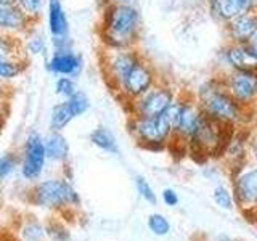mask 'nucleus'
Returning a JSON list of instances; mask_svg holds the SVG:
<instances>
[{"instance_id":"obj_15","label":"nucleus","mask_w":257,"mask_h":241,"mask_svg":"<svg viewBox=\"0 0 257 241\" xmlns=\"http://www.w3.org/2000/svg\"><path fill=\"white\" fill-rule=\"evenodd\" d=\"M47 10H48V29H50L52 39L68 37L69 23L66 13H64L61 0H47Z\"/></svg>"},{"instance_id":"obj_12","label":"nucleus","mask_w":257,"mask_h":241,"mask_svg":"<svg viewBox=\"0 0 257 241\" xmlns=\"http://www.w3.org/2000/svg\"><path fill=\"white\" fill-rule=\"evenodd\" d=\"M225 61L230 64L231 69L243 71H257V53L249 44H235L230 42L225 47Z\"/></svg>"},{"instance_id":"obj_34","label":"nucleus","mask_w":257,"mask_h":241,"mask_svg":"<svg viewBox=\"0 0 257 241\" xmlns=\"http://www.w3.org/2000/svg\"><path fill=\"white\" fill-rule=\"evenodd\" d=\"M247 44H249V45H251V47H252V50H254V52L257 53V32H255V34L252 36V39H251V40H249V42H247Z\"/></svg>"},{"instance_id":"obj_29","label":"nucleus","mask_w":257,"mask_h":241,"mask_svg":"<svg viewBox=\"0 0 257 241\" xmlns=\"http://www.w3.org/2000/svg\"><path fill=\"white\" fill-rule=\"evenodd\" d=\"M214 201L220 207H225V209H230L233 207V199H231V195L230 191L225 188V187H217L215 191H214Z\"/></svg>"},{"instance_id":"obj_31","label":"nucleus","mask_w":257,"mask_h":241,"mask_svg":"<svg viewBox=\"0 0 257 241\" xmlns=\"http://www.w3.org/2000/svg\"><path fill=\"white\" fill-rule=\"evenodd\" d=\"M163 198H164V203L167 204V206H175L177 203H179V198H177V195H175V191L174 190H164V193H163Z\"/></svg>"},{"instance_id":"obj_30","label":"nucleus","mask_w":257,"mask_h":241,"mask_svg":"<svg viewBox=\"0 0 257 241\" xmlns=\"http://www.w3.org/2000/svg\"><path fill=\"white\" fill-rule=\"evenodd\" d=\"M42 235H44V231L39 225H29L28 230L24 231V236H26L28 241H39Z\"/></svg>"},{"instance_id":"obj_16","label":"nucleus","mask_w":257,"mask_h":241,"mask_svg":"<svg viewBox=\"0 0 257 241\" xmlns=\"http://www.w3.org/2000/svg\"><path fill=\"white\" fill-rule=\"evenodd\" d=\"M236 198L243 204L257 203V167L238 177L235 183Z\"/></svg>"},{"instance_id":"obj_3","label":"nucleus","mask_w":257,"mask_h":241,"mask_svg":"<svg viewBox=\"0 0 257 241\" xmlns=\"http://www.w3.org/2000/svg\"><path fill=\"white\" fill-rule=\"evenodd\" d=\"M143 56L131 48H106L101 55V71L106 84L111 90H117V87L124 80V77L131 72V69L139 63Z\"/></svg>"},{"instance_id":"obj_33","label":"nucleus","mask_w":257,"mask_h":241,"mask_svg":"<svg viewBox=\"0 0 257 241\" xmlns=\"http://www.w3.org/2000/svg\"><path fill=\"white\" fill-rule=\"evenodd\" d=\"M12 88L10 84H5V82H0V100H8V96H10V93H8V90Z\"/></svg>"},{"instance_id":"obj_9","label":"nucleus","mask_w":257,"mask_h":241,"mask_svg":"<svg viewBox=\"0 0 257 241\" xmlns=\"http://www.w3.org/2000/svg\"><path fill=\"white\" fill-rule=\"evenodd\" d=\"M39 24H36L18 5H0V32L24 37Z\"/></svg>"},{"instance_id":"obj_2","label":"nucleus","mask_w":257,"mask_h":241,"mask_svg":"<svg viewBox=\"0 0 257 241\" xmlns=\"http://www.w3.org/2000/svg\"><path fill=\"white\" fill-rule=\"evenodd\" d=\"M196 101L207 116L228 124L239 120L244 111V106L230 95L222 77H214L201 85Z\"/></svg>"},{"instance_id":"obj_19","label":"nucleus","mask_w":257,"mask_h":241,"mask_svg":"<svg viewBox=\"0 0 257 241\" xmlns=\"http://www.w3.org/2000/svg\"><path fill=\"white\" fill-rule=\"evenodd\" d=\"M29 61L20 60H4L0 58V82L10 84L18 79L28 69Z\"/></svg>"},{"instance_id":"obj_26","label":"nucleus","mask_w":257,"mask_h":241,"mask_svg":"<svg viewBox=\"0 0 257 241\" xmlns=\"http://www.w3.org/2000/svg\"><path fill=\"white\" fill-rule=\"evenodd\" d=\"M16 164H18V156H15L13 153H5L0 156V182L15 171Z\"/></svg>"},{"instance_id":"obj_11","label":"nucleus","mask_w":257,"mask_h":241,"mask_svg":"<svg viewBox=\"0 0 257 241\" xmlns=\"http://www.w3.org/2000/svg\"><path fill=\"white\" fill-rule=\"evenodd\" d=\"M225 26H227V36L230 42L247 44L257 32V12L239 15L225 23Z\"/></svg>"},{"instance_id":"obj_20","label":"nucleus","mask_w":257,"mask_h":241,"mask_svg":"<svg viewBox=\"0 0 257 241\" xmlns=\"http://www.w3.org/2000/svg\"><path fill=\"white\" fill-rule=\"evenodd\" d=\"M74 119L71 112V108L66 100H63L61 103L55 104L50 112V129L55 132H61L71 120Z\"/></svg>"},{"instance_id":"obj_22","label":"nucleus","mask_w":257,"mask_h":241,"mask_svg":"<svg viewBox=\"0 0 257 241\" xmlns=\"http://www.w3.org/2000/svg\"><path fill=\"white\" fill-rule=\"evenodd\" d=\"M28 40H24V48H26V53L29 55H40L47 52V44H45V37L42 32H39L36 28L31 32H28L26 36Z\"/></svg>"},{"instance_id":"obj_28","label":"nucleus","mask_w":257,"mask_h":241,"mask_svg":"<svg viewBox=\"0 0 257 241\" xmlns=\"http://www.w3.org/2000/svg\"><path fill=\"white\" fill-rule=\"evenodd\" d=\"M135 185H137V190H139L140 195L150 201L151 204H155L156 203V195H155V191H153V188L150 187V183L143 179V177H137L135 179Z\"/></svg>"},{"instance_id":"obj_8","label":"nucleus","mask_w":257,"mask_h":241,"mask_svg":"<svg viewBox=\"0 0 257 241\" xmlns=\"http://www.w3.org/2000/svg\"><path fill=\"white\" fill-rule=\"evenodd\" d=\"M47 161V151H45V142L39 134L32 132L24 147V156H23V167L21 172L23 177L28 180H36L42 174L44 166Z\"/></svg>"},{"instance_id":"obj_23","label":"nucleus","mask_w":257,"mask_h":241,"mask_svg":"<svg viewBox=\"0 0 257 241\" xmlns=\"http://www.w3.org/2000/svg\"><path fill=\"white\" fill-rule=\"evenodd\" d=\"M16 5H18L24 12V15L29 16V18L36 24H39V21L42 20L47 0H18V4Z\"/></svg>"},{"instance_id":"obj_18","label":"nucleus","mask_w":257,"mask_h":241,"mask_svg":"<svg viewBox=\"0 0 257 241\" xmlns=\"http://www.w3.org/2000/svg\"><path fill=\"white\" fill-rule=\"evenodd\" d=\"M45 142V151H47V159L56 161V163H61L68 158L69 155V145L66 139L60 134L52 131V134L44 140Z\"/></svg>"},{"instance_id":"obj_5","label":"nucleus","mask_w":257,"mask_h":241,"mask_svg":"<svg viewBox=\"0 0 257 241\" xmlns=\"http://www.w3.org/2000/svg\"><path fill=\"white\" fill-rule=\"evenodd\" d=\"M36 203L45 207H61L79 203V196L64 179H50L37 185L34 190Z\"/></svg>"},{"instance_id":"obj_14","label":"nucleus","mask_w":257,"mask_h":241,"mask_svg":"<svg viewBox=\"0 0 257 241\" xmlns=\"http://www.w3.org/2000/svg\"><path fill=\"white\" fill-rule=\"evenodd\" d=\"M201 116H203V109H201L196 100H182L179 123H177L174 134H179L185 137V139H190L196 131Z\"/></svg>"},{"instance_id":"obj_6","label":"nucleus","mask_w":257,"mask_h":241,"mask_svg":"<svg viewBox=\"0 0 257 241\" xmlns=\"http://www.w3.org/2000/svg\"><path fill=\"white\" fill-rule=\"evenodd\" d=\"M156 82L158 80H156L155 69H153V66L147 60L142 58L124 77V80L120 82L116 92H119V95L128 103L139 98L147 90H150Z\"/></svg>"},{"instance_id":"obj_36","label":"nucleus","mask_w":257,"mask_h":241,"mask_svg":"<svg viewBox=\"0 0 257 241\" xmlns=\"http://www.w3.org/2000/svg\"><path fill=\"white\" fill-rule=\"evenodd\" d=\"M108 2H116V4H134L135 0H106V4Z\"/></svg>"},{"instance_id":"obj_24","label":"nucleus","mask_w":257,"mask_h":241,"mask_svg":"<svg viewBox=\"0 0 257 241\" xmlns=\"http://www.w3.org/2000/svg\"><path fill=\"white\" fill-rule=\"evenodd\" d=\"M66 101H68L71 112H72V116H74V117L82 116L84 112H87V109L90 108V100H88V96L84 92H80V90H77Z\"/></svg>"},{"instance_id":"obj_25","label":"nucleus","mask_w":257,"mask_h":241,"mask_svg":"<svg viewBox=\"0 0 257 241\" xmlns=\"http://www.w3.org/2000/svg\"><path fill=\"white\" fill-rule=\"evenodd\" d=\"M77 90H79V88H77V85H76L74 77L60 76L58 79H56V82H55V92H56V95L63 96L64 100L71 98V96L74 95Z\"/></svg>"},{"instance_id":"obj_4","label":"nucleus","mask_w":257,"mask_h":241,"mask_svg":"<svg viewBox=\"0 0 257 241\" xmlns=\"http://www.w3.org/2000/svg\"><path fill=\"white\" fill-rule=\"evenodd\" d=\"M175 101L172 87L166 84H155L139 98L128 101L132 117H156L164 112Z\"/></svg>"},{"instance_id":"obj_13","label":"nucleus","mask_w":257,"mask_h":241,"mask_svg":"<svg viewBox=\"0 0 257 241\" xmlns=\"http://www.w3.org/2000/svg\"><path fill=\"white\" fill-rule=\"evenodd\" d=\"M211 12L217 20L227 23L239 15L257 12V0H211Z\"/></svg>"},{"instance_id":"obj_17","label":"nucleus","mask_w":257,"mask_h":241,"mask_svg":"<svg viewBox=\"0 0 257 241\" xmlns=\"http://www.w3.org/2000/svg\"><path fill=\"white\" fill-rule=\"evenodd\" d=\"M0 58L29 61L26 48H24L23 37L2 34V32H0Z\"/></svg>"},{"instance_id":"obj_1","label":"nucleus","mask_w":257,"mask_h":241,"mask_svg":"<svg viewBox=\"0 0 257 241\" xmlns=\"http://www.w3.org/2000/svg\"><path fill=\"white\" fill-rule=\"evenodd\" d=\"M142 31L140 12L132 4L108 2L103 8L100 37L106 48H131L139 42Z\"/></svg>"},{"instance_id":"obj_32","label":"nucleus","mask_w":257,"mask_h":241,"mask_svg":"<svg viewBox=\"0 0 257 241\" xmlns=\"http://www.w3.org/2000/svg\"><path fill=\"white\" fill-rule=\"evenodd\" d=\"M7 114H8V100H0V127L5 123Z\"/></svg>"},{"instance_id":"obj_21","label":"nucleus","mask_w":257,"mask_h":241,"mask_svg":"<svg viewBox=\"0 0 257 241\" xmlns=\"http://www.w3.org/2000/svg\"><path fill=\"white\" fill-rule=\"evenodd\" d=\"M90 142L95 145V147H98L100 150L106 151V153H112V155H117L119 153L117 142L114 139V135L104 127L95 129V131L90 134Z\"/></svg>"},{"instance_id":"obj_35","label":"nucleus","mask_w":257,"mask_h":241,"mask_svg":"<svg viewBox=\"0 0 257 241\" xmlns=\"http://www.w3.org/2000/svg\"><path fill=\"white\" fill-rule=\"evenodd\" d=\"M18 0H0V5H16Z\"/></svg>"},{"instance_id":"obj_7","label":"nucleus","mask_w":257,"mask_h":241,"mask_svg":"<svg viewBox=\"0 0 257 241\" xmlns=\"http://www.w3.org/2000/svg\"><path fill=\"white\" fill-rule=\"evenodd\" d=\"M223 84L241 106H251L257 101V71L231 69L225 74Z\"/></svg>"},{"instance_id":"obj_10","label":"nucleus","mask_w":257,"mask_h":241,"mask_svg":"<svg viewBox=\"0 0 257 241\" xmlns=\"http://www.w3.org/2000/svg\"><path fill=\"white\" fill-rule=\"evenodd\" d=\"M47 68L56 76L77 77L82 71V56L72 50V47L55 48L47 61Z\"/></svg>"},{"instance_id":"obj_27","label":"nucleus","mask_w":257,"mask_h":241,"mask_svg":"<svg viewBox=\"0 0 257 241\" xmlns=\"http://www.w3.org/2000/svg\"><path fill=\"white\" fill-rule=\"evenodd\" d=\"M148 225L153 233H156V235H167L169 230H171V225L166 220L164 215H159V214H153L150 215L148 219Z\"/></svg>"}]
</instances>
